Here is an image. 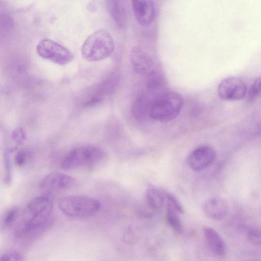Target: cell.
Here are the masks:
<instances>
[{
  "instance_id": "6da1fadb",
  "label": "cell",
  "mask_w": 261,
  "mask_h": 261,
  "mask_svg": "<svg viewBox=\"0 0 261 261\" xmlns=\"http://www.w3.org/2000/svg\"><path fill=\"white\" fill-rule=\"evenodd\" d=\"M52 209V202L47 196L32 200L22 211L16 236L24 237L42 230L48 223Z\"/></svg>"
},
{
  "instance_id": "7a4b0ae2",
  "label": "cell",
  "mask_w": 261,
  "mask_h": 261,
  "mask_svg": "<svg viewBox=\"0 0 261 261\" xmlns=\"http://www.w3.org/2000/svg\"><path fill=\"white\" fill-rule=\"evenodd\" d=\"M106 153L99 147L84 145L70 151L63 159L61 167L70 170L80 168H93L103 163Z\"/></svg>"
},
{
  "instance_id": "3957f363",
  "label": "cell",
  "mask_w": 261,
  "mask_h": 261,
  "mask_svg": "<svg viewBox=\"0 0 261 261\" xmlns=\"http://www.w3.org/2000/svg\"><path fill=\"white\" fill-rule=\"evenodd\" d=\"M114 49L115 43L110 33L100 29L85 40L81 47V54L87 61L97 62L111 56Z\"/></svg>"
},
{
  "instance_id": "277c9868",
  "label": "cell",
  "mask_w": 261,
  "mask_h": 261,
  "mask_svg": "<svg viewBox=\"0 0 261 261\" xmlns=\"http://www.w3.org/2000/svg\"><path fill=\"white\" fill-rule=\"evenodd\" d=\"M183 105V98L178 93L175 91L163 93L154 100L149 117L161 122L171 121L178 116Z\"/></svg>"
},
{
  "instance_id": "5b68a950",
  "label": "cell",
  "mask_w": 261,
  "mask_h": 261,
  "mask_svg": "<svg viewBox=\"0 0 261 261\" xmlns=\"http://www.w3.org/2000/svg\"><path fill=\"white\" fill-rule=\"evenodd\" d=\"M60 210L65 215L75 218H87L95 215L100 208L97 199L83 195L63 197L58 200Z\"/></svg>"
},
{
  "instance_id": "8992f818",
  "label": "cell",
  "mask_w": 261,
  "mask_h": 261,
  "mask_svg": "<svg viewBox=\"0 0 261 261\" xmlns=\"http://www.w3.org/2000/svg\"><path fill=\"white\" fill-rule=\"evenodd\" d=\"M36 51L40 58L59 65H67L74 59L69 49L49 39L41 40L37 44Z\"/></svg>"
},
{
  "instance_id": "52a82bcc",
  "label": "cell",
  "mask_w": 261,
  "mask_h": 261,
  "mask_svg": "<svg viewBox=\"0 0 261 261\" xmlns=\"http://www.w3.org/2000/svg\"><path fill=\"white\" fill-rule=\"evenodd\" d=\"M247 87L244 82L236 77L223 79L218 87V94L222 100L236 101L243 99L246 96Z\"/></svg>"
},
{
  "instance_id": "ba28073f",
  "label": "cell",
  "mask_w": 261,
  "mask_h": 261,
  "mask_svg": "<svg viewBox=\"0 0 261 261\" xmlns=\"http://www.w3.org/2000/svg\"><path fill=\"white\" fill-rule=\"evenodd\" d=\"M216 153L211 146H200L188 155L187 163L189 168L194 171L199 172L209 167L215 160Z\"/></svg>"
},
{
  "instance_id": "9c48e42d",
  "label": "cell",
  "mask_w": 261,
  "mask_h": 261,
  "mask_svg": "<svg viewBox=\"0 0 261 261\" xmlns=\"http://www.w3.org/2000/svg\"><path fill=\"white\" fill-rule=\"evenodd\" d=\"M75 183V179L67 174L52 172L45 176L40 183V188L45 191L59 192L66 190Z\"/></svg>"
},
{
  "instance_id": "30bf717a",
  "label": "cell",
  "mask_w": 261,
  "mask_h": 261,
  "mask_svg": "<svg viewBox=\"0 0 261 261\" xmlns=\"http://www.w3.org/2000/svg\"><path fill=\"white\" fill-rule=\"evenodd\" d=\"M130 58L135 71L140 74L148 75L155 70L152 57L139 47H134L130 51Z\"/></svg>"
},
{
  "instance_id": "8fae6325",
  "label": "cell",
  "mask_w": 261,
  "mask_h": 261,
  "mask_svg": "<svg viewBox=\"0 0 261 261\" xmlns=\"http://www.w3.org/2000/svg\"><path fill=\"white\" fill-rule=\"evenodd\" d=\"M134 15L139 23L143 27L149 25L154 19V7L151 0H132Z\"/></svg>"
},
{
  "instance_id": "7c38bea8",
  "label": "cell",
  "mask_w": 261,
  "mask_h": 261,
  "mask_svg": "<svg viewBox=\"0 0 261 261\" xmlns=\"http://www.w3.org/2000/svg\"><path fill=\"white\" fill-rule=\"evenodd\" d=\"M203 210L205 215L210 218L220 220L226 216L228 206L223 199L213 197L205 201L203 205Z\"/></svg>"
},
{
  "instance_id": "4fadbf2b",
  "label": "cell",
  "mask_w": 261,
  "mask_h": 261,
  "mask_svg": "<svg viewBox=\"0 0 261 261\" xmlns=\"http://www.w3.org/2000/svg\"><path fill=\"white\" fill-rule=\"evenodd\" d=\"M202 231L204 239L210 250L218 256H225L226 246L220 234L213 228L208 226H204Z\"/></svg>"
},
{
  "instance_id": "5bb4252c",
  "label": "cell",
  "mask_w": 261,
  "mask_h": 261,
  "mask_svg": "<svg viewBox=\"0 0 261 261\" xmlns=\"http://www.w3.org/2000/svg\"><path fill=\"white\" fill-rule=\"evenodd\" d=\"M109 12L116 23L121 28L127 25V16L123 3L121 0H108Z\"/></svg>"
},
{
  "instance_id": "9a60e30c",
  "label": "cell",
  "mask_w": 261,
  "mask_h": 261,
  "mask_svg": "<svg viewBox=\"0 0 261 261\" xmlns=\"http://www.w3.org/2000/svg\"><path fill=\"white\" fill-rule=\"evenodd\" d=\"M151 97L148 95H142L136 100L133 106V113L136 118L143 120L149 116L151 107L155 99Z\"/></svg>"
},
{
  "instance_id": "2e32d148",
  "label": "cell",
  "mask_w": 261,
  "mask_h": 261,
  "mask_svg": "<svg viewBox=\"0 0 261 261\" xmlns=\"http://www.w3.org/2000/svg\"><path fill=\"white\" fill-rule=\"evenodd\" d=\"M165 191L152 185L149 186L146 192V200L149 207L152 210L161 208L164 203Z\"/></svg>"
},
{
  "instance_id": "e0dca14e",
  "label": "cell",
  "mask_w": 261,
  "mask_h": 261,
  "mask_svg": "<svg viewBox=\"0 0 261 261\" xmlns=\"http://www.w3.org/2000/svg\"><path fill=\"white\" fill-rule=\"evenodd\" d=\"M179 213L175 208L168 202L166 205V219L171 228L177 233L181 234L184 227Z\"/></svg>"
},
{
  "instance_id": "ac0fdd59",
  "label": "cell",
  "mask_w": 261,
  "mask_h": 261,
  "mask_svg": "<svg viewBox=\"0 0 261 261\" xmlns=\"http://www.w3.org/2000/svg\"><path fill=\"white\" fill-rule=\"evenodd\" d=\"M165 85V78L156 70L148 75L146 79V87L148 92L155 95L160 92Z\"/></svg>"
},
{
  "instance_id": "d6986e66",
  "label": "cell",
  "mask_w": 261,
  "mask_h": 261,
  "mask_svg": "<svg viewBox=\"0 0 261 261\" xmlns=\"http://www.w3.org/2000/svg\"><path fill=\"white\" fill-rule=\"evenodd\" d=\"M19 213L18 208L13 207L5 213L3 219V226L4 228H9L16 221Z\"/></svg>"
},
{
  "instance_id": "ffe728a7",
  "label": "cell",
  "mask_w": 261,
  "mask_h": 261,
  "mask_svg": "<svg viewBox=\"0 0 261 261\" xmlns=\"http://www.w3.org/2000/svg\"><path fill=\"white\" fill-rule=\"evenodd\" d=\"M261 95V76L256 79L251 85L248 95V100L253 102Z\"/></svg>"
},
{
  "instance_id": "44dd1931",
  "label": "cell",
  "mask_w": 261,
  "mask_h": 261,
  "mask_svg": "<svg viewBox=\"0 0 261 261\" xmlns=\"http://www.w3.org/2000/svg\"><path fill=\"white\" fill-rule=\"evenodd\" d=\"M11 150L7 151L4 158L5 163V182L7 184L11 182L12 179V166L11 161Z\"/></svg>"
},
{
  "instance_id": "7402d4cb",
  "label": "cell",
  "mask_w": 261,
  "mask_h": 261,
  "mask_svg": "<svg viewBox=\"0 0 261 261\" xmlns=\"http://www.w3.org/2000/svg\"><path fill=\"white\" fill-rule=\"evenodd\" d=\"M30 156L28 150L21 149L18 151L14 156V163L16 166L22 167L27 163Z\"/></svg>"
},
{
  "instance_id": "603a6c76",
  "label": "cell",
  "mask_w": 261,
  "mask_h": 261,
  "mask_svg": "<svg viewBox=\"0 0 261 261\" xmlns=\"http://www.w3.org/2000/svg\"><path fill=\"white\" fill-rule=\"evenodd\" d=\"M247 238L252 244L261 246V229L252 228L247 232Z\"/></svg>"
},
{
  "instance_id": "cb8c5ba5",
  "label": "cell",
  "mask_w": 261,
  "mask_h": 261,
  "mask_svg": "<svg viewBox=\"0 0 261 261\" xmlns=\"http://www.w3.org/2000/svg\"><path fill=\"white\" fill-rule=\"evenodd\" d=\"M165 194L168 202H169L179 213H184V207L176 197L169 192H165Z\"/></svg>"
},
{
  "instance_id": "d4e9b609",
  "label": "cell",
  "mask_w": 261,
  "mask_h": 261,
  "mask_svg": "<svg viewBox=\"0 0 261 261\" xmlns=\"http://www.w3.org/2000/svg\"><path fill=\"white\" fill-rule=\"evenodd\" d=\"M1 260H24L23 256L20 253L16 251H9L4 253L1 257Z\"/></svg>"
},
{
  "instance_id": "484cf974",
  "label": "cell",
  "mask_w": 261,
  "mask_h": 261,
  "mask_svg": "<svg viewBox=\"0 0 261 261\" xmlns=\"http://www.w3.org/2000/svg\"><path fill=\"white\" fill-rule=\"evenodd\" d=\"M13 21L12 19L7 15H4L1 17V28L4 29V31L9 30L13 28Z\"/></svg>"
},
{
  "instance_id": "4316f807",
  "label": "cell",
  "mask_w": 261,
  "mask_h": 261,
  "mask_svg": "<svg viewBox=\"0 0 261 261\" xmlns=\"http://www.w3.org/2000/svg\"><path fill=\"white\" fill-rule=\"evenodd\" d=\"M24 134L23 130L21 128L16 129L13 134V139L17 143H20L24 139Z\"/></svg>"
},
{
  "instance_id": "83f0119b",
  "label": "cell",
  "mask_w": 261,
  "mask_h": 261,
  "mask_svg": "<svg viewBox=\"0 0 261 261\" xmlns=\"http://www.w3.org/2000/svg\"><path fill=\"white\" fill-rule=\"evenodd\" d=\"M101 101V99L99 97H94L91 99L88 100L85 104V107H92L97 105L100 103Z\"/></svg>"
}]
</instances>
